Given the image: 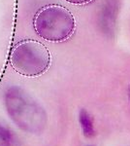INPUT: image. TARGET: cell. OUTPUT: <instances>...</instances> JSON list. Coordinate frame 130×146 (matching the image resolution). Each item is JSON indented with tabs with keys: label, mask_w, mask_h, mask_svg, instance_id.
I'll use <instances>...</instances> for the list:
<instances>
[{
	"label": "cell",
	"mask_w": 130,
	"mask_h": 146,
	"mask_svg": "<svg viewBox=\"0 0 130 146\" xmlns=\"http://www.w3.org/2000/svg\"><path fill=\"white\" fill-rule=\"evenodd\" d=\"M8 115L20 129L30 133H39L47 125L44 108L20 88H11L5 94Z\"/></svg>",
	"instance_id": "6da1fadb"
},
{
	"label": "cell",
	"mask_w": 130,
	"mask_h": 146,
	"mask_svg": "<svg viewBox=\"0 0 130 146\" xmlns=\"http://www.w3.org/2000/svg\"><path fill=\"white\" fill-rule=\"evenodd\" d=\"M33 27L42 39L59 43L72 36L76 22L72 13L65 7L51 4L37 12L33 20Z\"/></svg>",
	"instance_id": "7a4b0ae2"
},
{
	"label": "cell",
	"mask_w": 130,
	"mask_h": 146,
	"mask_svg": "<svg viewBox=\"0 0 130 146\" xmlns=\"http://www.w3.org/2000/svg\"><path fill=\"white\" fill-rule=\"evenodd\" d=\"M10 64L18 74L37 77L49 69L51 56L47 47L37 40H23L14 47L10 55Z\"/></svg>",
	"instance_id": "3957f363"
},
{
	"label": "cell",
	"mask_w": 130,
	"mask_h": 146,
	"mask_svg": "<svg viewBox=\"0 0 130 146\" xmlns=\"http://www.w3.org/2000/svg\"><path fill=\"white\" fill-rule=\"evenodd\" d=\"M119 10V0H106L99 13V27L101 31L109 38H113L115 35Z\"/></svg>",
	"instance_id": "277c9868"
},
{
	"label": "cell",
	"mask_w": 130,
	"mask_h": 146,
	"mask_svg": "<svg viewBox=\"0 0 130 146\" xmlns=\"http://www.w3.org/2000/svg\"><path fill=\"white\" fill-rule=\"evenodd\" d=\"M79 121L82 129V133L86 137H92L95 135V129H94L93 119L91 115L86 109H81L79 114Z\"/></svg>",
	"instance_id": "5b68a950"
},
{
	"label": "cell",
	"mask_w": 130,
	"mask_h": 146,
	"mask_svg": "<svg viewBox=\"0 0 130 146\" xmlns=\"http://www.w3.org/2000/svg\"><path fill=\"white\" fill-rule=\"evenodd\" d=\"M0 146H18L16 135L2 124H0Z\"/></svg>",
	"instance_id": "8992f818"
},
{
	"label": "cell",
	"mask_w": 130,
	"mask_h": 146,
	"mask_svg": "<svg viewBox=\"0 0 130 146\" xmlns=\"http://www.w3.org/2000/svg\"><path fill=\"white\" fill-rule=\"evenodd\" d=\"M65 1L74 4V5H86V4L90 3L93 0H65Z\"/></svg>",
	"instance_id": "52a82bcc"
},
{
	"label": "cell",
	"mask_w": 130,
	"mask_h": 146,
	"mask_svg": "<svg viewBox=\"0 0 130 146\" xmlns=\"http://www.w3.org/2000/svg\"><path fill=\"white\" fill-rule=\"evenodd\" d=\"M128 98H129V100H130V86L128 88Z\"/></svg>",
	"instance_id": "ba28073f"
},
{
	"label": "cell",
	"mask_w": 130,
	"mask_h": 146,
	"mask_svg": "<svg viewBox=\"0 0 130 146\" xmlns=\"http://www.w3.org/2000/svg\"><path fill=\"white\" fill-rule=\"evenodd\" d=\"M89 146H91V145H89Z\"/></svg>",
	"instance_id": "9c48e42d"
}]
</instances>
